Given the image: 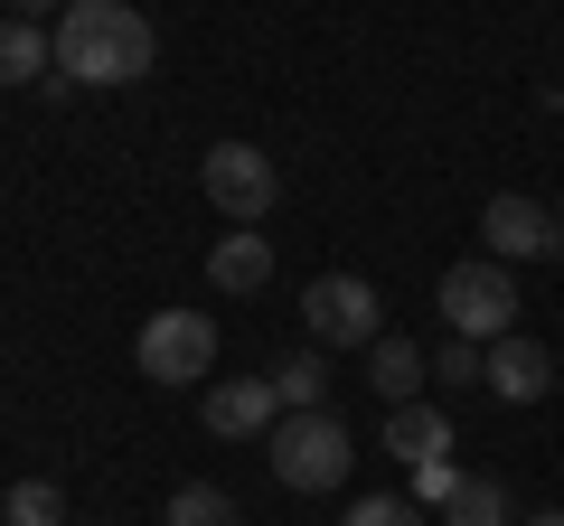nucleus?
<instances>
[{
    "mask_svg": "<svg viewBox=\"0 0 564 526\" xmlns=\"http://www.w3.org/2000/svg\"><path fill=\"white\" fill-rule=\"evenodd\" d=\"M386 451H395L404 470L443 461V451H452V414L443 405H386Z\"/></svg>",
    "mask_w": 564,
    "mask_h": 526,
    "instance_id": "12",
    "label": "nucleus"
},
{
    "mask_svg": "<svg viewBox=\"0 0 564 526\" xmlns=\"http://www.w3.org/2000/svg\"><path fill=\"white\" fill-rule=\"evenodd\" d=\"M161 526H245V507L226 498V489L188 480V489H170V517H161Z\"/></svg>",
    "mask_w": 564,
    "mask_h": 526,
    "instance_id": "16",
    "label": "nucleus"
},
{
    "mask_svg": "<svg viewBox=\"0 0 564 526\" xmlns=\"http://www.w3.org/2000/svg\"><path fill=\"white\" fill-rule=\"evenodd\" d=\"M207 283H217L226 302H254V292L273 283V244H263L254 226H226V235H217V254H207Z\"/></svg>",
    "mask_w": 564,
    "mask_h": 526,
    "instance_id": "10",
    "label": "nucleus"
},
{
    "mask_svg": "<svg viewBox=\"0 0 564 526\" xmlns=\"http://www.w3.org/2000/svg\"><path fill=\"white\" fill-rule=\"evenodd\" d=\"M10 20H66V0H10Z\"/></svg>",
    "mask_w": 564,
    "mask_h": 526,
    "instance_id": "21",
    "label": "nucleus"
},
{
    "mask_svg": "<svg viewBox=\"0 0 564 526\" xmlns=\"http://www.w3.org/2000/svg\"><path fill=\"white\" fill-rule=\"evenodd\" d=\"M555 263H564V198H555Z\"/></svg>",
    "mask_w": 564,
    "mask_h": 526,
    "instance_id": "23",
    "label": "nucleus"
},
{
    "mask_svg": "<svg viewBox=\"0 0 564 526\" xmlns=\"http://www.w3.org/2000/svg\"><path fill=\"white\" fill-rule=\"evenodd\" d=\"M367 385H377L386 405H423V385H433V358H423L404 329H386V339L367 348Z\"/></svg>",
    "mask_w": 564,
    "mask_h": 526,
    "instance_id": "11",
    "label": "nucleus"
},
{
    "mask_svg": "<svg viewBox=\"0 0 564 526\" xmlns=\"http://www.w3.org/2000/svg\"><path fill=\"white\" fill-rule=\"evenodd\" d=\"M161 57V29L132 0H66L57 20V76L66 85H141Z\"/></svg>",
    "mask_w": 564,
    "mask_h": 526,
    "instance_id": "1",
    "label": "nucleus"
},
{
    "mask_svg": "<svg viewBox=\"0 0 564 526\" xmlns=\"http://www.w3.org/2000/svg\"><path fill=\"white\" fill-rule=\"evenodd\" d=\"M273 395H282V414H321V395H329V366H321V348L282 358V366H273Z\"/></svg>",
    "mask_w": 564,
    "mask_h": 526,
    "instance_id": "15",
    "label": "nucleus"
},
{
    "mask_svg": "<svg viewBox=\"0 0 564 526\" xmlns=\"http://www.w3.org/2000/svg\"><path fill=\"white\" fill-rule=\"evenodd\" d=\"M480 366H489L480 339H452L443 358H433V385H443V395H470V385H480Z\"/></svg>",
    "mask_w": 564,
    "mask_h": 526,
    "instance_id": "18",
    "label": "nucleus"
},
{
    "mask_svg": "<svg viewBox=\"0 0 564 526\" xmlns=\"http://www.w3.org/2000/svg\"><path fill=\"white\" fill-rule=\"evenodd\" d=\"M57 76V29L39 20H0V85L20 95V85H47Z\"/></svg>",
    "mask_w": 564,
    "mask_h": 526,
    "instance_id": "13",
    "label": "nucleus"
},
{
    "mask_svg": "<svg viewBox=\"0 0 564 526\" xmlns=\"http://www.w3.org/2000/svg\"><path fill=\"white\" fill-rule=\"evenodd\" d=\"M348 526H433V507H414V498L386 489V498H358V507H348Z\"/></svg>",
    "mask_w": 564,
    "mask_h": 526,
    "instance_id": "20",
    "label": "nucleus"
},
{
    "mask_svg": "<svg viewBox=\"0 0 564 526\" xmlns=\"http://www.w3.org/2000/svg\"><path fill=\"white\" fill-rule=\"evenodd\" d=\"M263 451H273V480L302 489V498H321V489H348V470H358V442H348L339 414H282L273 432H263Z\"/></svg>",
    "mask_w": 564,
    "mask_h": 526,
    "instance_id": "2",
    "label": "nucleus"
},
{
    "mask_svg": "<svg viewBox=\"0 0 564 526\" xmlns=\"http://www.w3.org/2000/svg\"><path fill=\"white\" fill-rule=\"evenodd\" d=\"M480 385L499 395V405H545V385H555V358H545L527 329H508V339H489V366Z\"/></svg>",
    "mask_w": 564,
    "mask_h": 526,
    "instance_id": "9",
    "label": "nucleus"
},
{
    "mask_svg": "<svg viewBox=\"0 0 564 526\" xmlns=\"http://www.w3.org/2000/svg\"><path fill=\"white\" fill-rule=\"evenodd\" d=\"M198 424L217 432V442H263V432L282 424L273 376H207L198 385Z\"/></svg>",
    "mask_w": 564,
    "mask_h": 526,
    "instance_id": "7",
    "label": "nucleus"
},
{
    "mask_svg": "<svg viewBox=\"0 0 564 526\" xmlns=\"http://www.w3.org/2000/svg\"><path fill=\"white\" fill-rule=\"evenodd\" d=\"M443 526H518V498H508V480H489V470H470V480L452 489Z\"/></svg>",
    "mask_w": 564,
    "mask_h": 526,
    "instance_id": "14",
    "label": "nucleus"
},
{
    "mask_svg": "<svg viewBox=\"0 0 564 526\" xmlns=\"http://www.w3.org/2000/svg\"><path fill=\"white\" fill-rule=\"evenodd\" d=\"M518 526H564V507H536V517H518Z\"/></svg>",
    "mask_w": 564,
    "mask_h": 526,
    "instance_id": "22",
    "label": "nucleus"
},
{
    "mask_svg": "<svg viewBox=\"0 0 564 526\" xmlns=\"http://www.w3.org/2000/svg\"><path fill=\"white\" fill-rule=\"evenodd\" d=\"M470 480V470L462 461H452V451H443V461H423L414 470V489H404V498H414V507H433V517H443V507H452V489H462Z\"/></svg>",
    "mask_w": 564,
    "mask_h": 526,
    "instance_id": "19",
    "label": "nucleus"
},
{
    "mask_svg": "<svg viewBox=\"0 0 564 526\" xmlns=\"http://www.w3.org/2000/svg\"><path fill=\"white\" fill-rule=\"evenodd\" d=\"M302 320L321 348H377L386 339V302L367 273H321V283L302 292Z\"/></svg>",
    "mask_w": 564,
    "mask_h": 526,
    "instance_id": "6",
    "label": "nucleus"
},
{
    "mask_svg": "<svg viewBox=\"0 0 564 526\" xmlns=\"http://www.w3.org/2000/svg\"><path fill=\"white\" fill-rule=\"evenodd\" d=\"M480 254H499V263L555 254V217H545L536 198H518V188H499V198L480 207Z\"/></svg>",
    "mask_w": 564,
    "mask_h": 526,
    "instance_id": "8",
    "label": "nucleus"
},
{
    "mask_svg": "<svg viewBox=\"0 0 564 526\" xmlns=\"http://www.w3.org/2000/svg\"><path fill=\"white\" fill-rule=\"evenodd\" d=\"M132 366L151 385H207L217 376V320L207 310H151L132 339Z\"/></svg>",
    "mask_w": 564,
    "mask_h": 526,
    "instance_id": "4",
    "label": "nucleus"
},
{
    "mask_svg": "<svg viewBox=\"0 0 564 526\" xmlns=\"http://www.w3.org/2000/svg\"><path fill=\"white\" fill-rule=\"evenodd\" d=\"M433 310L452 320V339H508L518 329V273H508L499 254H470V263H452L443 283H433Z\"/></svg>",
    "mask_w": 564,
    "mask_h": 526,
    "instance_id": "3",
    "label": "nucleus"
},
{
    "mask_svg": "<svg viewBox=\"0 0 564 526\" xmlns=\"http://www.w3.org/2000/svg\"><path fill=\"white\" fill-rule=\"evenodd\" d=\"M198 179H207V207H217L226 226H263V217H273V198H282L273 151H254V142H217Z\"/></svg>",
    "mask_w": 564,
    "mask_h": 526,
    "instance_id": "5",
    "label": "nucleus"
},
{
    "mask_svg": "<svg viewBox=\"0 0 564 526\" xmlns=\"http://www.w3.org/2000/svg\"><path fill=\"white\" fill-rule=\"evenodd\" d=\"M0 517L10 526H66V498H57V480H20L0 498Z\"/></svg>",
    "mask_w": 564,
    "mask_h": 526,
    "instance_id": "17",
    "label": "nucleus"
}]
</instances>
